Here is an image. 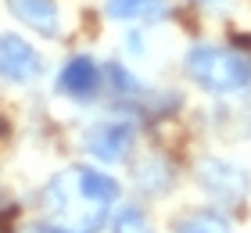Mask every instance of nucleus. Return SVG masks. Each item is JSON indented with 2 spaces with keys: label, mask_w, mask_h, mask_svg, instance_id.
I'll return each instance as SVG.
<instances>
[{
  "label": "nucleus",
  "mask_w": 251,
  "mask_h": 233,
  "mask_svg": "<svg viewBox=\"0 0 251 233\" xmlns=\"http://www.w3.org/2000/svg\"><path fill=\"white\" fill-rule=\"evenodd\" d=\"M198 4H219V0H198Z\"/></svg>",
  "instance_id": "14"
},
{
  "label": "nucleus",
  "mask_w": 251,
  "mask_h": 233,
  "mask_svg": "<svg viewBox=\"0 0 251 233\" xmlns=\"http://www.w3.org/2000/svg\"><path fill=\"white\" fill-rule=\"evenodd\" d=\"M100 68L94 57H86V54H75V57H68L65 68H61V76H58V90L68 93V97H75V101H90L94 93L100 90Z\"/></svg>",
  "instance_id": "5"
},
{
  "label": "nucleus",
  "mask_w": 251,
  "mask_h": 233,
  "mask_svg": "<svg viewBox=\"0 0 251 233\" xmlns=\"http://www.w3.org/2000/svg\"><path fill=\"white\" fill-rule=\"evenodd\" d=\"M7 7L18 22H25L32 32H40L47 40H54L61 32V11L54 0H7Z\"/></svg>",
  "instance_id": "6"
},
{
  "label": "nucleus",
  "mask_w": 251,
  "mask_h": 233,
  "mask_svg": "<svg viewBox=\"0 0 251 233\" xmlns=\"http://www.w3.org/2000/svg\"><path fill=\"white\" fill-rule=\"evenodd\" d=\"M0 76L11 83H36L43 76V57L22 36L0 32Z\"/></svg>",
  "instance_id": "4"
},
{
  "label": "nucleus",
  "mask_w": 251,
  "mask_h": 233,
  "mask_svg": "<svg viewBox=\"0 0 251 233\" xmlns=\"http://www.w3.org/2000/svg\"><path fill=\"white\" fill-rule=\"evenodd\" d=\"M104 15L111 22H158L169 15L165 0H104Z\"/></svg>",
  "instance_id": "7"
},
{
  "label": "nucleus",
  "mask_w": 251,
  "mask_h": 233,
  "mask_svg": "<svg viewBox=\"0 0 251 233\" xmlns=\"http://www.w3.org/2000/svg\"><path fill=\"white\" fill-rule=\"evenodd\" d=\"M7 133H11V122H7V119H0V140H7Z\"/></svg>",
  "instance_id": "13"
},
{
  "label": "nucleus",
  "mask_w": 251,
  "mask_h": 233,
  "mask_svg": "<svg viewBox=\"0 0 251 233\" xmlns=\"http://www.w3.org/2000/svg\"><path fill=\"white\" fill-rule=\"evenodd\" d=\"M187 76L208 93H241L251 86V61L226 47L198 43L187 54Z\"/></svg>",
  "instance_id": "1"
},
{
  "label": "nucleus",
  "mask_w": 251,
  "mask_h": 233,
  "mask_svg": "<svg viewBox=\"0 0 251 233\" xmlns=\"http://www.w3.org/2000/svg\"><path fill=\"white\" fill-rule=\"evenodd\" d=\"M75 183H79V190H83V197H86L90 205H97V208H108L119 197V183L111 180V176H104L100 169L79 165L75 169Z\"/></svg>",
  "instance_id": "8"
},
{
  "label": "nucleus",
  "mask_w": 251,
  "mask_h": 233,
  "mask_svg": "<svg viewBox=\"0 0 251 233\" xmlns=\"http://www.w3.org/2000/svg\"><path fill=\"white\" fill-rule=\"evenodd\" d=\"M108 83H111V90H115V93H140V90H144L140 79H133L129 68H122V65H115V61L108 65Z\"/></svg>",
  "instance_id": "12"
},
{
  "label": "nucleus",
  "mask_w": 251,
  "mask_h": 233,
  "mask_svg": "<svg viewBox=\"0 0 251 233\" xmlns=\"http://www.w3.org/2000/svg\"><path fill=\"white\" fill-rule=\"evenodd\" d=\"M176 233H233V230H230V223H226L223 215H215V212H198V215L183 219V223L176 226Z\"/></svg>",
  "instance_id": "11"
},
{
  "label": "nucleus",
  "mask_w": 251,
  "mask_h": 233,
  "mask_svg": "<svg viewBox=\"0 0 251 233\" xmlns=\"http://www.w3.org/2000/svg\"><path fill=\"white\" fill-rule=\"evenodd\" d=\"M198 183L212 201H219L226 208L241 205L248 197V186H251L248 172L241 165H233V161H223V158H204L198 165Z\"/></svg>",
  "instance_id": "2"
},
{
  "label": "nucleus",
  "mask_w": 251,
  "mask_h": 233,
  "mask_svg": "<svg viewBox=\"0 0 251 233\" xmlns=\"http://www.w3.org/2000/svg\"><path fill=\"white\" fill-rule=\"evenodd\" d=\"M0 205H4V190H0Z\"/></svg>",
  "instance_id": "15"
},
{
  "label": "nucleus",
  "mask_w": 251,
  "mask_h": 233,
  "mask_svg": "<svg viewBox=\"0 0 251 233\" xmlns=\"http://www.w3.org/2000/svg\"><path fill=\"white\" fill-rule=\"evenodd\" d=\"M136 144V126L129 119H104L83 133V151L97 161H126Z\"/></svg>",
  "instance_id": "3"
},
{
  "label": "nucleus",
  "mask_w": 251,
  "mask_h": 233,
  "mask_svg": "<svg viewBox=\"0 0 251 233\" xmlns=\"http://www.w3.org/2000/svg\"><path fill=\"white\" fill-rule=\"evenodd\" d=\"M136 186H140L144 194H165L169 186H173V165H169L165 158H144L140 165H136Z\"/></svg>",
  "instance_id": "9"
},
{
  "label": "nucleus",
  "mask_w": 251,
  "mask_h": 233,
  "mask_svg": "<svg viewBox=\"0 0 251 233\" xmlns=\"http://www.w3.org/2000/svg\"><path fill=\"white\" fill-rule=\"evenodd\" d=\"M111 233H154L147 215L136 205H122L115 215H111Z\"/></svg>",
  "instance_id": "10"
}]
</instances>
